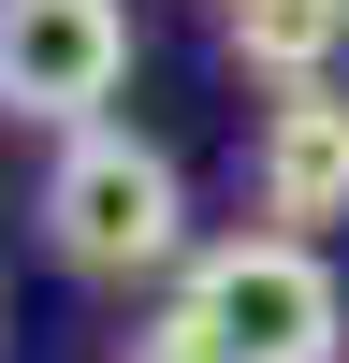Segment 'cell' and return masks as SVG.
<instances>
[{"label": "cell", "mask_w": 349, "mask_h": 363, "mask_svg": "<svg viewBox=\"0 0 349 363\" xmlns=\"http://www.w3.org/2000/svg\"><path fill=\"white\" fill-rule=\"evenodd\" d=\"M29 218H44L58 277L131 291V277H174V262H189V174H174V145H160V131L87 116V131H58L44 203H29Z\"/></svg>", "instance_id": "1"}, {"label": "cell", "mask_w": 349, "mask_h": 363, "mask_svg": "<svg viewBox=\"0 0 349 363\" xmlns=\"http://www.w3.org/2000/svg\"><path fill=\"white\" fill-rule=\"evenodd\" d=\"M174 320L218 363H349V291L320 262V233H218L174 262Z\"/></svg>", "instance_id": "2"}, {"label": "cell", "mask_w": 349, "mask_h": 363, "mask_svg": "<svg viewBox=\"0 0 349 363\" xmlns=\"http://www.w3.org/2000/svg\"><path fill=\"white\" fill-rule=\"evenodd\" d=\"M131 73V0H0V116L87 131Z\"/></svg>", "instance_id": "3"}, {"label": "cell", "mask_w": 349, "mask_h": 363, "mask_svg": "<svg viewBox=\"0 0 349 363\" xmlns=\"http://www.w3.org/2000/svg\"><path fill=\"white\" fill-rule=\"evenodd\" d=\"M248 174H262V218H277V233H335L349 218V87L335 73H320V87H277Z\"/></svg>", "instance_id": "4"}, {"label": "cell", "mask_w": 349, "mask_h": 363, "mask_svg": "<svg viewBox=\"0 0 349 363\" xmlns=\"http://www.w3.org/2000/svg\"><path fill=\"white\" fill-rule=\"evenodd\" d=\"M218 44L248 87H320L349 44V0H218Z\"/></svg>", "instance_id": "5"}, {"label": "cell", "mask_w": 349, "mask_h": 363, "mask_svg": "<svg viewBox=\"0 0 349 363\" xmlns=\"http://www.w3.org/2000/svg\"><path fill=\"white\" fill-rule=\"evenodd\" d=\"M116 363H218V349H204V335H189V320H174V306H160V320H145V335H116Z\"/></svg>", "instance_id": "6"}]
</instances>
